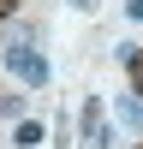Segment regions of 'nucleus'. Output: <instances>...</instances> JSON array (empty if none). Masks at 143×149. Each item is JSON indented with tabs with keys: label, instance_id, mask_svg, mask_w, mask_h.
I'll return each mask as SVG.
<instances>
[{
	"label": "nucleus",
	"instance_id": "obj_1",
	"mask_svg": "<svg viewBox=\"0 0 143 149\" xmlns=\"http://www.w3.org/2000/svg\"><path fill=\"white\" fill-rule=\"evenodd\" d=\"M6 72H12V78H24L30 90H42V84H48V60L36 54L30 42H6Z\"/></svg>",
	"mask_w": 143,
	"mask_h": 149
},
{
	"label": "nucleus",
	"instance_id": "obj_2",
	"mask_svg": "<svg viewBox=\"0 0 143 149\" xmlns=\"http://www.w3.org/2000/svg\"><path fill=\"white\" fill-rule=\"evenodd\" d=\"M78 143H83V149H107V107H101V95L83 102V113H78Z\"/></svg>",
	"mask_w": 143,
	"mask_h": 149
},
{
	"label": "nucleus",
	"instance_id": "obj_3",
	"mask_svg": "<svg viewBox=\"0 0 143 149\" xmlns=\"http://www.w3.org/2000/svg\"><path fill=\"white\" fill-rule=\"evenodd\" d=\"M119 60L131 66V95H143V48H119Z\"/></svg>",
	"mask_w": 143,
	"mask_h": 149
},
{
	"label": "nucleus",
	"instance_id": "obj_4",
	"mask_svg": "<svg viewBox=\"0 0 143 149\" xmlns=\"http://www.w3.org/2000/svg\"><path fill=\"white\" fill-rule=\"evenodd\" d=\"M12 143H18V149H36V143H42V125H36V119H18V131H12Z\"/></svg>",
	"mask_w": 143,
	"mask_h": 149
},
{
	"label": "nucleus",
	"instance_id": "obj_5",
	"mask_svg": "<svg viewBox=\"0 0 143 149\" xmlns=\"http://www.w3.org/2000/svg\"><path fill=\"white\" fill-rule=\"evenodd\" d=\"M12 12H18V0H0V24H6V18H12Z\"/></svg>",
	"mask_w": 143,
	"mask_h": 149
},
{
	"label": "nucleus",
	"instance_id": "obj_6",
	"mask_svg": "<svg viewBox=\"0 0 143 149\" xmlns=\"http://www.w3.org/2000/svg\"><path fill=\"white\" fill-rule=\"evenodd\" d=\"M125 12H131V18H137V24H143V0H125Z\"/></svg>",
	"mask_w": 143,
	"mask_h": 149
},
{
	"label": "nucleus",
	"instance_id": "obj_7",
	"mask_svg": "<svg viewBox=\"0 0 143 149\" xmlns=\"http://www.w3.org/2000/svg\"><path fill=\"white\" fill-rule=\"evenodd\" d=\"M137 149H143V143H137Z\"/></svg>",
	"mask_w": 143,
	"mask_h": 149
}]
</instances>
